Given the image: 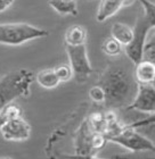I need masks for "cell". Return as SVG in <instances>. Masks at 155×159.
<instances>
[{"label": "cell", "instance_id": "1", "mask_svg": "<svg viewBox=\"0 0 155 159\" xmlns=\"http://www.w3.org/2000/svg\"><path fill=\"white\" fill-rule=\"evenodd\" d=\"M98 84L105 92L104 103L109 108L129 105L135 97L138 85L130 73L118 66L107 67L99 77Z\"/></svg>", "mask_w": 155, "mask_h": 159}, {"label": "cell", "instance_id": "2", "mask_svg": "<svg viewBox=\"0 0 155 159\" xmlns=\"http://www.w3.org/2000/svg\"><path fill=\"white\" fill-rule=\"evenodd\" d=\"M33 73L25 68L13 70L0 80V110L20 97L30 94Z\"/></svg>", "mask_w": 155, "mask_h": 159}, {"label": "cell", "instance_id": "3", "mask_svg": "<svg viewBox=\"0 0 155 159\" xmlns=\"http://www.w3.org/2000/svg\"><path fill=\"white\" fill-rule=\"evenodd\" d=\"M49 32L27 23L0 24V44L20 46L34 39L48 37Z\"/></svg>", "mask_w": 155, "mask_h": 159}, {"label": "cell", "instance_id": "4", "mask_svg": "<svg viewBox=\"0 0 155 159\" xmlns=\"http://www.w3.org/2000/svg\"><path fill=\"white\" fill-rule=\"evenodd\" d=\"M104 136L106 140L131 151H154L155 149L154 142L152 140L142 135L137 129L128 125L121 126V129H118L116 132Z\"/></svg>", "mask_w": 155, "mask_h": 159}, {"label": "cell", "instance_id": "5", "mask_svg": "<svg viewBox=\"0 0 155 159\" xmlns=\"http://www.w3.org/2000/svg\"><path fill=\"white\" fill-rule=\"evenodd\" d=\"M155 22L151 20L146 16H140L135 24V27L132 29V39L131 41L124 47V51L127 56L133 64L139 63L144 58L143 51L145 47L146 39L148 35V32L154 29Z\"/></svg>", "mask_w": 155, "mask_h": 159}, {"label": "cell", "instance_id": "6", "mask_svg": "<svg viewBox=\"0 0 155 159\" xmlns=\"http://www.w3.org/2000/svg\"><path fill=\"white\" fill-rule=\"evenodd\" d=\"M69 57V65L72 68L73 77L78 83L86 82L94 73L91 64L88 58L86 44L82 46H66Z\"/></svg>", "mask_w": 155, "mask_h": 159}, {"label": "cell", "instance_id": "7", "mask_svg": "<svg viewBox=\"0 0 155 159\" xmlns=\"http://www.w3.org/2000/svg\"><path fill=\"white\" fill-rule=\"evenodd\" d=\"M129 110L140 113L154 114L155 111V86L154 84H138L135 97L128 105Z\"/></svg>", "mask_w": 155, "mask_h": 159}, {"label": "cell", "instance_id": "8", "mask_svg": "<svg viewBox=\"0 0 155 159\" xmlns=\"http://www.w3.org/2000/svg\"><path fill=\"white\" fill-rule=\"evenodd\" d=\"M0 132L6 141H27L31 135V125L21 115L5 123L0 127Z\"/></svg>", "mask_w": 155, "mask_h": 159}, {"label": "cell", "instance_id": "9", "mask_svg": "<svg viewBox=\"0 0 155 159\" xmlns=\"http://www.w3.org/2000/svg\"><path fill=\"white\" fill-rule=\"evenodd\" d=\"M133 2L135 0H100L96 14V20L99 23L105 22L118 14V11L122 8L131 6Z\"/></svg>", "mask_w": 155, "mask_h": 159}, {"label": "cell", "instance_id": "10", "mask_svg": "<svg viewBox=\"0 0 155 159\" xmlns=\"http://www.w3.org/2000/svg\"><path fill=\"white\" fill-rule=\"evenodd\" d=\"M94 132L91 127L88 124V120L83 123L80 129L78 131L75 139V144H76V153L79 156L88 157L91 156L94 153L93 150V138H94Z\"/></svg>", "mask_w": 155, "mask_h": 159}, {"label": "cell", "instance_id": "11", "mask_svg": "<svg viewBox=\"0 0 155 159\" xmlns=\"http://www.w3.org/2000/svg\"><path fill=\"white\" fill-rule=\"evenodd\" d=\"M133 79L137 84H154L155 64L151 60H140L135 64Z\"/></svg>", "mask_w": 155, "mask_h": 159}, {"label": "cell", "instance_id": "12", "mask_svg": "<svg viewBox=\"0 0 155 159\" xmlns=\"http://www.w3.org/2000/svg\"><path fill=\"white\" fill-rule=\"evenodd\" d=\"M88 32L82 25H72L65 31L64 42L65 46H82L86 44Z\"/></svg>", "mask_w": 155, "mask_h": 159}, {"label": "cell", "instance_id": "13", "mask_svg": "<svg viewBox=\"0 0 155 159\" xmlns=\"http://www.w3.org/2000/svg\"><path fill=\"white\" fill-rule=\"evenodd\" d=\"M132 34L133 32H132L131 27L124 23H120V22L113 24L112 29H111V37L116 40L122 47H125L131 41Z\"/></svg>", "mask_w": 155, "mask_h": 159}, {"label": "cell", "instance_id": "14", "mask_svg": "<svg viewBox=\"0 0 155 159\" xmlns=\"http://www.w3.org/2000/svg\"><path fill=\"white\" fill-rule=\"evenodd\" d=\"M49 6L61 15H78V2L79 0H49Z\"/></svg>", "mask_w": 155, "mask_h": 159}, {"label": "cell", "instance_id": "15", "mask_svg": "<svg viewBox=\"0 0 155 159\" xmlns=\"http://www.w3.org/2000/svg\"><path fill=\"white\" fill-rule=\"evenodd\" d=\"M36 80L38 84L42 86L43 89H55L61 83L54 68H46L40 70L36 75Z\"/></svg>", "mask_w": 155, "mask_h": 159}, {"label": "cell", "instance_id": "16", "mask_svg": "<svg viewBox=\"0 0 155 159\" xmlns=\"http://www.w3.org/2000/svg\"><path fill=\"white\" fill-rule=\"evenodd\" d=\"M122 49L123 47L116 40L113 39L112 37L105 39L102 43V50L106 56L118 57L122 53Z\"/></svg>", "mask_w": 155, "mask_h": 159}, {"label": "cell", "instance_id": "17", "mask_svg": "<svg viewBox=\"0 0 155 159\" xmlns=\"http://www.w3.org/2000/svg\"><path fill=\"white\" fill-rule=\"evenodd\" d=\"M22 115V110L18 106L9 103L6 107H3L2 109L0 110V127L5 124L6 122H8L10 118L16 116H21Z\"/></svg>", "mask_w": 155, "mask_h": 159}, {"label": "cell", "instance_id": "18", "mask_svg": "<svg viewBox=\"0 0 155 159\" xmlns=\"http://www.w3.org/2000/svg\"><path fill=\"white\" fill-rule=\"evenodd\" d=\"M55 70V73H56L57 77L60 80V82H69L70 80L73 79V72L72 68L70 65L67 64H63V65H60L54 68Z\"/></svg>", "mask_w": 155, "mask_h": 159}, {"label": "cell", "instance_id": "19", "mask_svg": "<svg viewBox=\"0 0 155 159\" xmlns=\"http://www.w3.org/2000/svg\"><path fill=\"white\" fill-rule=\"evenodd\" d=\"M89 98L95 103H104L105 102V92L99 84L94 85L89 90Z\"/></svg>", "mask_w": 155, "mask_h": 159}, {"label": "cell", "instance_id": "20", "mask_svg": "<svg viewBox=\"0 0 155 159\" xmlns=\"http://www.w3.org/2000/svg\"><path fill=\"white\" fill-rule=\"evenodd\" d=\"M142 3L143 9H144V16L149 18L151 20L155 22V5L151 2L149 0H138Z\"/></svg>", "mask_w": 155, "mask_h": 159}, {"label": "cell", "instance_id": "21", "mask_svg": "<svg viewBox=\"0 0 155 159\" xmlns=\"http://www.w3.org/2000/svg\"><path fill=\"white\" fill-rule=\"evenodd\" d=\"M143 56H147V60H151V61H154V57H155V43L154 39H152L149 42L145 43V47H144V51H143Z\"/></svg>", "mask_w": 155, "mask_h": 159}, {"label": "cell", "instance_id": "22", "mask_svg": "<svg viewBox=\"0 0 155 159\" xmlns=\"http://www.w3.org/2000/svg\"><path fill=\"white\" fill-rule=\"evenodd\" d=\"M15 0H0V14L6 11L14 3Z\"/></svg>", "mask_w": 155, "mask_h": 159}]
</instances>
